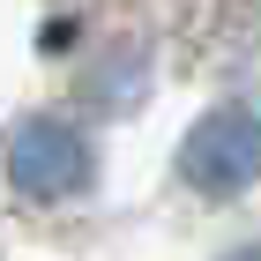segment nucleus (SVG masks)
Returning <instances> with one entry per match:
<instances>
[{"label": "nucleus", "mask_w": 261, "mask_h": 261, "mask_svg": "<svg viewBox=\"0 0 261 261\" xmlns=\"http://www.w3.org/2000/svg\"><path fill=\"white\" fill-rule=\"evenodd\" d=\"M90 142L75 135V127H60V120H30V127H15V142H8V179H15V194H30V201H67V194H82L90 187Z\"/></svg>", "instance_id": "nucleus-2"}, {"label": "nucleus", "mask_w": 261, "mask_h": 261, "mask_svg": "<svg viewBox=\"0 0 261 261\" xmlns=\"http://www.w3.org/2000/svg\"><path fill=\"white\" fill-rule=\"evenodd\" d=\"M231 261H261V246H239V254H231Z\"/></svg>", "instance_id": "nucleus-3"}, {"label": "nucleus", "mask_w": 261, "mask_h": 261, "mask_svg": "<svg viewBox=\"0 0 261 261\" xmlns=\"http://www.w3.org/2000/svg\"><path fill=\"white\" fill-rule=\"evenodd\" d=\"M261 172V120L246 105H217L209 120H194V135L179 142V179L194 194H239Z\"/></svg>", "instance_id": "nucleus-1"}]
</instances>
